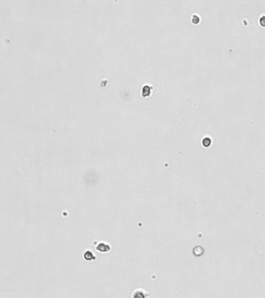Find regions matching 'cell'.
I'll list each match as a JSON object with an SVG mask.
<instances>
[{
  "instance_id": "2",
  "label": "cell",
  "mask_w": 265,
  "mask_h": 298,
  "mask_svg": "<svg viewBox=\"0 0 265 298\" xmlns=\"http://www.w3.org/2000/svg\"><path fill=\"white\" fill-rule=\"evenodd\" d=\"M151 88L150 86L148 85H144V88H143V96L144 97H147L151 95Z\"/></svg>"
},
{
  "instance_id": "6",
  "label": "cell",
  "mask_w": 265,
  "mask_h": 298,
  "mask_svg": "<svg viewBox=\"0 0 265 298\" xmlns=\"http://www.w3.org/2000/svg\"><path fill=\"white\" fill-rule=\"evenodd\" d=\"M199 21H200V20H199V17H197V16H193V20H192V23H195V24H197V23H199Z\"/></svg>"
},
{
  "instance_id": "5",
  "label": "cell",
  "mask_w": 265,
  "mask_h": 298,
  "mask_svg": "<svg viewBox=\"0 0 265 298\" xmlns=\"http://www.w3.org/2000/svg\"><path fill=\"white\" fill-rule=\"evenodd\" d=\"M259 23L260 24V26L262 27H265V16H262L259 20Z\"/></svg>"
},
{
  "instance_id": "1",
  "label": "cell",
  "mask_w": 265,
  "mask_h": 298,
  "mask_svg": "<svg viewBox=\"0 0 265 298\" xmlns=\"http://www.w3.org/2000/svg\"><path fill=\"white\" fill-rule=\"evenodd\" d=\"M96 249L99 252H107L110 251V245L109 244L105 243V241H102V242H100L99 244L97 245Z\"/></svg>"
},
{
  "instance_id": "3",
  "label": "cell",
  "mask_w": 265,
  "mask_h": 298,
  "mask_svg": "<svg viewBox=\"0 0 265 298\" xmlns=\"http://www.w3.org/2000/svg\"><path fill=\"white\" fill-rule=\"evenodd\" d=\"M84 257H85V259H86V260H93V259H95V257L93 255V254L90 252V251H87V252H85V255H84Z\"/></svg>"
},
{
  "instance_id": "4",
  "label": "cell",
  "mask_w": 265,
  "mask_h": 298,
  "mask_svg": "<svg viewBox=\"0 0 265 298\" xmlns=\"http://www.w3.org/2000/svg\"><path fill=\"white\" fill-rule=\"evenodd\" d=\"M211 142H212V141H211V139L209 138H205L204 139H203V141H202V144L205 146V147H209L210 146V144H211Z\"/></svg>"
}]
</instances>
